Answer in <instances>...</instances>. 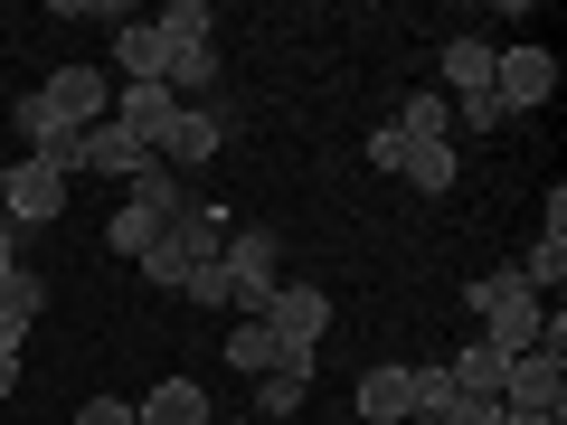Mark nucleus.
Here are the masks:
<instances>
[{
    "mask_svg": "<svg viewBox=\"0 0 567 425\" xmlns=\"http://www.w3.org/2000/svg\"><path fill=\"white\" fill-rule=\"evenodd\" d=\"M218 425H256V416H218Z\"/></svg>",
    "mask_w": 567,
    "mask_h": 425,
    "instance_id": "7c9ffc66",
    "label": "nucleus"
},
{
    "mask_svg": "<svg viewBox=\"0 0 567 425\" xmlns=\"http://www.w3.org/2000/svg\"><path fill=\"white\" fill-rule=\"evenodd\" d=\"M218 265H227V303H237L246 322H256V312H265V293L284 283V237H275V227H227Z\"/></svg>",
    "mask_w": 567,
    "mask_h": 425,
    "instance_id": "7ed1b4c3",
    "label": "nucleus"
},
{
    "mask_svg": "<svg viewBox=\"0 0 567 425\" xmlns=\"http://www.w3.org/2000/svg\"><path fill=\"white\" fill-rule=\"evenodd\" d=\"M171 114H181V95H171V85H114V123H123L133 142H152V152H162Z\"/></svg>",
    "mask_w": 567,
    "mask_h": 425,
    "instance_id": "f8f14e48",
    "label": "nucleus"
},
{
    "mask_svg": "<svg viewBox=\"0 0 567 425\" xmlns=\"http://www.w3.org/2000/svg\"><path fill=\"white\" fill-rule=\"evenodd\" d=\"M464 303H473V322H483V341L511 350V360H520V350L539 341V322H548V303L529 293L520 274H511V265H502V274H473V283H464Z\"/></svg>",
    "mask_w": 567,
    "mask_h": 425,
    "instance_id": "f257e3e1",
    "label": "nucleus"
},
{
    "mask_svg": "<svg viewBox=\"0 0 567 425\" xmlns=\"http://www.w3.org/2000/svg\"><path fill=\"white\" fill-rule=\"evenodd\" d=\"M502 406L567 425V369H558V360H539V350H520V360H511V379H502Z\"/></svg>",
    "mask_w": 567,
    "mask_h": 425,
    "instance_id": "6e6552de",
    "label": "nucleus"
},
{
    "mask_svg": "<svg viewBox=\"0 0 567 425\" xmlns=\"http://www.w3.org/2000/svg\"><path fill=\"white\" fill-rule=\"evenodd\" d=\"M0 189H10V162H0Z\"/></svg>",
    "mask_w": 567,
    "mask_h": 425,
    "instance_id": "2f4dec72",
    "label": "nucleus"
},
{
    "mask_svg": "<svg viewBox=\"0 0 567 425\" xmlns=\"http://www.w3.org/2000/svg\"><path fill=\"white\" fill-rule=\"evenodd\" d=\"M142 162H152V142H133V133H123L114 114H104L95 133H85V170H95V180H133Z\"/></svg>",
    "mask_w": 567,
    "mask_h": 425,
    "instance_id": "ddd939ff",
    "label": "nucleus"
},
{
    "mask_svg": "<svg viewBox=\"0 0 567 425\" xmlns=\"http://www.w3.org/2000/svg\"><path fill=\"white\" fill-rule=\"evenodd\" d=\"M398 142H454V104L435 95V85H416V95L398 104V123H388Z\"/></svg>",
    "mask_w": 567,
    "mask_h": 425,
    "instance_id": "f3484780",
    "label": "nucleus"
},
{
    "mask_svg": "<svg viewBox=\"0 0 567 425\" xmlns=\"http://www.w3.org/2000/svg\"><path fill=\"white\" fill-rule=\"evenodd\" d=\"M58 208H66V170H48V162L20 152V162H10V189H0V218L10 227H48Z\"/></svg>",
    "mask_w": 567,
    "mask_h": 425,
    "instance_id": "0eeeda50",
    "label": "nucleus"
},
{
    "mask_svg": "<svg viewBox=\"0 0 567 425\" xmlns=\"http://www.w3.org/2000/svg\"><path fill=\"white\" fill-rule=\"evenodd\" d=\"M152 29H162L171 48H208L218 39V10H208V0H171V10H152Z\"/></svg>",
    "mask_w": 567,
    "mask_h": 425,
    "instance_id": "aec40b11",
    "label": "nucleus"
},
{
    "mask_svg": "<svg viewBox=\"0 0 567 425\" xmlns=\"http://www.w3.org/2000/svg\"><path fill=\"white\" fill-rule=\"evenodd\" d=\"M171 95H181V104H199V95H218V39H208V48H171Z\"/></svg>",
    "mask_w": 567,
    "mask_h": 425,
    "instance_id": "a211bd4d",
    "label": "nucleus"
},
{
    "mask_svg": "<svg viewBox=\"0 0 567 425\" xmlns=\"http://www.w3.org/2000/svg\"><path fill=\"white\" fill-rule=\"evenodd\" d=\"M502 425H548V416H520V406H502Z\"/></svg>",
    "mask_w": 567,
    "mask_h": 425,
    "instance_id": "c756f323",
    "label": "nucleus"
},
{
    "mask_svg": "<svg viewBox=\"0 0 567 425\" xmlns=\"http://www.w3.org/2000/svg\"><path fill=\"white\" fill-rule=\"evenodd\" d=\"M123 189H133V208H152V218H181V208H189V189L171 180V162H142Z\"/></svg>",
    "mask_w": 567,
    "mask_h": 425,
    "instance_id": "4be33fe9",
    "label": "nucleus"
},
{
    "mask_svg": "<svg viewBox=\"0 0 567 425\" xmlns=\"http://www.w3.org/2000/svg\"><path fill=\"white\" fill-rule=\"evenodd\" d=\"M76 425H133V397H85Z\"/></svg>",
    "mask_w": 567,
    "mask_h": 425,
    "instance_id": "cd10ccee",
    "label": "nucleus"
},
{
    "mask_svg": "<svg viewBox=\"0 0 567 425\" xmlns=\"http://www.w3.org/2000/svg\"><path fill=\"white\" fill-rule=\"evenodd\" d=\"M558 95V58L548 48H492V104L520 114V104H548Z\"/></svg>",
    "mask_w": 567,
    "mask_h": 425,
    "instance_id": "423d86ee",
    "label": "nucleus"
},
{
    "mask_svg": "<svg viewBox=\"0 0 567 425\" xmlns=\"http://www.w3.org/2000/svg\"><path fill=\"white\" fill-rule=\"evenodd\" d=\"M10 387H20V350L0 341V397H10Z\"/></svg>",
    "mask_w": 567,
    "mask_h": 425,
    "instance_id": "c85d7f7f",
    "label": "nucleus"
},
{
    "mask_svg": "<svg viewBox=\"0 0 567 425\" xmlns=\"http://www.w3.org/2000/svg\"><path fill=\"white\" fill-rule=\"evenodd\" d=\"M181 293H189V303H199V312H227V265H199V274H189Z\"/></svg>",
    "mask_w": 567,
    "mask_h": 425,
    "instance_id": "bb28decb",
    "label": "nucleus"
},
{
    "mask_svg": "<svg viewBox=\"0 0 567 425\" xmlns=\"http://www.w3.org/2000/svg\"><path fill=\"white\" fill-rule=\"evenodd\" d=\"M114 76H123V85H162V76H171V39H162L152 20H123V29H114Z\"/></svg>",
    "mask_w": 567,
    "mask_h": 425,
    "instance_id": "9b49d317",
    "label": "nucleus"
},
{
    "mask_svg": "<svg viewBox=\"0 0 567 425\" xmlns=\"http://www.w3.org/2000/svg\"><path fill=\"white\" fill-rule=\"evenodd\" d=\"M218 246H227V218H218V208H199V199H189L181 218L162 227V246L142 256V274L162 283V293H181V283L199 274V265H218Z\"/></svg>",
    "mask_w": 567,
    "mask_h": 425,
    "instance_id": "f03ea898",
    "label": "nucleus"
},
{
    "mask_svg": "<svg viewBox=\"0 0 567 425\" xmlns=\"http://www.w3.org/2000/svg\"><path fill=\"white\" fill-rule=\"evenodd\" d=\"M406 387H416V416H406V425H425V416H435V406H454V397H464L445 360H416V369H406Z\"/></svg>",
    "mask_w": 567,
    "mask_h": 425,
    "instance_id": "b1692460",
    "label": "nucleus"
},
{
    "mask_svg": "<svg viewBox=\"0 0 567 425\" xmlns=\"http://www.w3.org/2000/svg\"><path fill=\"white\" fill-rule=\"evenodd\" d=\"M350 416H360V425H406V416H416V387H406V369H360V387H350Z\"/></svg>",
    "mask_w": 567,
    "mask_h": 425,
    "instance_id": "9d476101",
    "label": "nucleus"
},
{
    "mask_svg": "<svg viewBox=\"0 0 567 425\" xmlns=\"http://www.w3.org/2000/svg\"><path fill=\"white\" fill-rule=\"evenodd\" d=\"M162 227H171V218H152V208H133V199H123V208H114V227H104V246L142 265V256H152V246H162Z\"/></svg>",
    "mask_w": 567,
    "mask_h": 425,
    "instance_id": "412c9836",
    "label": "nucleus"
},
{
    "mask_svg": "<svg viewBox=\"0 0 567 425\" xmlns=\"http://www.w3.org/2000/svg\"><path fill=\"white\" fill-rule=\"evenodd\" d=\"M445 369H454V387H464V397H502V379H511V350H492L483 331H473V341L454 350Z\"/></svg>",
    "mask_w": 567,
    "mask_h": 425,
    "instance_id": "dca6fc26",
    "label": "nucleus"
},
{
    "mask_svg": "<svg viewBox=\"0 0 567 425\" xmlns=\"http://www.w3.org/2000/svg\"><path fill=\"white\" fill-rule=\"evenodd\" d=\"M133 425H218V416H208V397L189 379H162L152 397H133Z\"/></svg>",
    "mask_w": 567,
    "mask_h": 425,
    "instance_id": "2eb2a0df",
    "label": "nucleus"
},
{
    "mask_svg": "<svg viewBox=\"0 0 567 425\" xmlns=\"http://www.w3.org/2000/svg\"><path fill=\"white\" fill-rule=\"evenodd\" d=\"M425 425H502V397H454V406H435Z\"/></svg>",
    "mask_w": 567,
    "mask_h": 425,
    "instance_id": "a878e982",
    "label": "nucleus"
},
{
    "mask_svg": "<svg viewBox=\"0 0 567 425\" xmlns=\"http://www.w3.org/2000/svg\"><path fill=\"white\" fill-rule=\"evenodd\" d=\"M218 142H227V104H181L152 162H171V170H199V162H218Z\"/></svg>",
    "mask_w": 567,
    "mask_h": 425,
    "instance_id": "1a4fd4ad",
    "label": "nucleus"
},
{
    "mask_svg": "<svg viewBox=\"0 0 567 425\" xmlns=\"http://www.w3.org/2000/svg\"><path fill=\"white\" fill-rule=\"evenodd\" d=\"M227 369H237V379H265V369H284V341L265 322H237L227 331Z\"/></svg>",
    "mask_w": 567,
    "mask_h": 425,
    "instance_id": "6ab92c4d",
    "label": "nucleus"
},
{
    "mask_svg": "<svg viewBox=\"0 0 567 425\" xmlns=\"http://www.w3.org/2000/svg\"><path fill=\"white\" fill-rule=\"evenodd\" d=\"M445 104H473L492 95V39H445V85H435Z\"/></svg>",
    "mask_w": 567,
    "mask_h": 425,
    "instance_id": "4468645a",
    "label": "nucleus"
},
{
    "mask_svg": "<svg viewBox=\"0 0 567 425\" xmlns=\"http://www.w3.org/2000/svg\"><path fill=\"white\" fill-rule=\"evenodd\" d=\"M303 397H312V379H293V369H265V379H256V425L303 416Z\"/></svg>",
    "mask_w": 567,
    "mask_h": 425,
    "instance_id": "5701e85b",
    "label": "nucleus"
},
{
    "mask_svg": "<svg viewBox=\"0 0 567 425\" xmlns=\"http://www.w3.org/2000/svg\"><path fill=\"white\" fill-rule=\"evenodd\" d=\"M511 274H520L529 293H558V283H567V237H539L520 265H511Z\"/></svg>",
    "mask_w": 567,
    "mask_h": 425,
    "instance_id": "393cba45",
    "label": "nucleus"
},
{
    "mask_svg": "<svg viewBox=\"0 0 567 425\" xmlns=\"http://www.w3.org/2000/svg\"><path fill=\"white\" fill-rule=\"evenodd\" d=\"M369 170L406 180L416 199H445V189H454V142H398V133L379 123V133H369Z\"/></svg>",
    "mask_w": 567,
    "mask_h": 425,
    "instance_id": "20e7f679",
    "label": "nucleus"
},
{
    "mask_svg": "<svg viewBox=\"0 0 567 425\" xmlns=\"http://www.w3.org/2000/svg\"><path fill=\"white\" fill-rule=\"evenodd\" d=\"M39 104L66 123V133H95V123L114 114V76H104V66H58V76L39 85Z\"/></svg>",
    "mask_w": 567,
    "mask_h": 425,
    "instance_id": "39448f33",
    "label": "nucleus"
}]
</instances>
